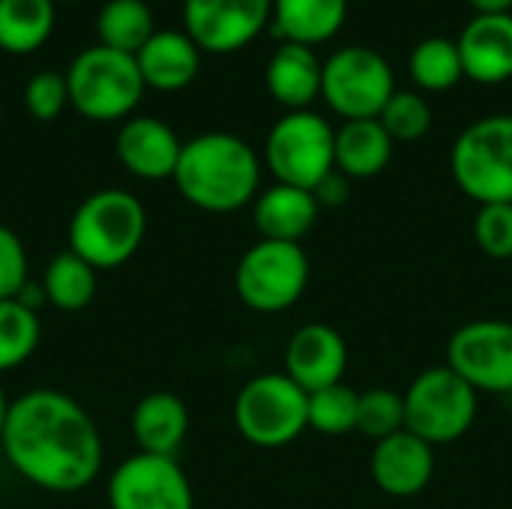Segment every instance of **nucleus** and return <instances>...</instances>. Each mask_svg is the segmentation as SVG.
<instances>
[{"instance_id": "f257e3e1", "label": "nucleus", "mask_w": 512, "mask_h": 509, "mask_svg": "<svg viewBox=\"0 0 512 509\" xmlns=\"http://www.w3.org/2000/svg\"><path fill=\"white\" fill-rule=\"evenodd\" d=\"M0 450L30 486L54 495L87 489L102 471V435L66 393L39 387L9 405Z\"/></svg>"}, {"instance_id": "f03ea898", "label": "nucleus", "mask_w": 512, "mask_h": 509, "mask_svg": "<svg viewBox=\"0 0 512 509\" xmlns=\"http://www.w3.org/2000/svg\"><path fill=\"white\" fill-rule=\"evenodd\" d=\"M177 192L204 213H234L258 198L261 159L231 132H201L183 144L177 171Z\"/></svg>"}, {"instance_id": "7ed1b4c3", "label": "nucleus", "mask_w": 512, "mask_h": 509, "mask_svg": "<svg viewBox=\"0 0 512 509\" xmlns=\"http://www.w3.org/2000/svg\"><path fill=\"white\" fill-rule=\"evenodd\" d=\"M147 210L126 189L87 195L69 219V249L93 270L123 267L144 243Z\"/></svg>"}, {"instance_id": "20e7f679", "label": "nucleus", "mask_w": 512, "mask_h": 509, "mask_svg": "<svg viewBox=\"0 0 512 509\" xmlns=\"http://www.w3.org/2000/svg\"><path fill=\"white\" fill-rule=\"evenodd\" d=\"M66 84L69 105L93 123L129 120L147 90L135 54H123L108 45L84 48L69 63Z\"/></svg>"}, {"instance_id": "39448f33", "label": "nucleus", "mask_w": 512, "mask_h": 509, "mask_svg": "<svg viewBox=\"0 0 512 509\" xmlns=\"http://www.w3.org/2000/svg\"><path fill=\"white\" fill-rule=\"evenodd\" d=\"M456 186L483 204H512V114H489L465 126L450 147Z\"/></svg>"}, {"instance_id": "423d86ee", "label": "nucleus", "mask_w": 512, "mask_h": 509, "mask_svg": "<svg viewBox=\"0 0 512 509\" xmlns=\"http://www.w3.org/2000/svg\"><path fill=\"white\" fill-rule=\"evenodd\" d=\"M402 399L405 429L432 447L456 444L459 438H465L480 408V393L465 378H459L447 363L423 369L408 384Z\"/></svg>"}, {"instance_id": "0eeeda50", "label": "nucleus", "mask_w": 512, "mask_h": 509, "mask_svg": "<svg viewBox=\"0 0 512 509\" xmlns=\"http://www.w3.org/2000/svg\"><path fill=\"white\" fill-rule=\"evenodd\" d=\"M234 426L252 447H288L309 429V393L285 372L258 375L234 399Z\"/></svg>"}, {"instance_id": "6e6552de", "label": "nucleus", "mask_w": 512, "mask_h": 509, "mask_svg": "<svg viewBox=\"0 0 512 509\" xmlns=\"http://www.w3.org/2000/svg\"><path fill=\"white\" fill-rule=\"evenodd\" d=\"M264 165L276 183L312 192L336 171V129L315 111H288L267 132Z\"/></svg>"}, {"instance_id": "1a4fd4ad", "label": "nucleus", "mask_w": 512, "mask_h": 509, "mask_svg": "<svg viewBox=\"0 0 512 509\" xmlns=\"http://www.w3.org/2000/svg\"><path fill=\"white\" fill-rule=\"evenodd\" d=\"M309 285V255L300 243L258 240L234 270V291L243 306L261 315L291 309Z\"/></svg>"}, {"instance_id": "9d476101", "label": "nucleus", "mask_w": 512, "mask_h": 509, "mask_svg": "<svg viewBox=\"0 0 512 509\" xmlns=\"http://www.w3.org/2000/svg\"><path fill=\"white\" fill-rule=\"evenodd\" d=\"M393 93V66L375 48L345 45L324 60L321 99L342 120H375Z\"/></svg>"}, {"instance_id": "9b49d317", "label": "nucleus", "mask_w": 512, "mask_h": 509, "mask_svg": "<svg viewBox=\"0 0 512 509\" xmlns=\"http://www.w3.org/2000/svg\"><path fill=\"white\" fill-rule=\"evenodd\" d=\"M447 366L477 393H512V321L477 318L462 324L447 342Z\"/></svg>"}, {"instance_id": "f8f14e48", "label": "nucleus", "mask_w": 512, "mask_h": 509, "mask_svg": "<svg viewBox=\"0 0 512 509\" xmlns=\"http://www.w3.org/2000/svg\"><path fill=\"white\" fill-rule=\"evenodd\" d=\"M108 509H195L186 471L174 456L135 453L108 480Z\"/></svg>"}, {"instance_id": "ddd939ff", "label": "nucleus", "mask_w": 512, "mask_h": 509, "mask_svg": "<svg viewBox=\"0 0 512 509\" xmlns=\"http://www.w3.org/2000/svg\"><path fill=\"white\" fill-rule=\"evenodd\" d=\"M273 18V0H183V30L210 54L246 48Z\"/></svg>"}, {"instance_id": "4468645a", "label": "nucleus", "mask_w": 512, "mask_h": 509, "mask_svg": "<svg viewBox=\"0 0 512 509\" xmlns=\"http://www.w3.org/2000/svg\"><path fill=\"white\" fill-rule=\"evenodd\" d=\"M114 153L132 177L168 180L177 171L183 141L165 120L150 114H132L129 120H123L114 138Z\"/></svg>"}, {"instance_id": "2eb2a0df", "label": "nucleus", "mask_w": 512, "mask_h": 509, "mask_svg": "<svg viewBox=\"0 0 512 509\" xmlns=\"http://www.w3.org/2000/svg\"><path fill=\"white\" fill-rule=\"evenodd\" d=\"M348 345L330 324H303L285 345V375L306 393H318L345 378Z\"/></svg>"}, {"instance_id": "dca6fc26", "label": "nucleus", "mask_w": 512, "mask_h": 509, "mask_svg": "<svg viewBox=\"0 0 512 509\" xmlns=\"http://www.w3.org/2000/svg\"><path fill=\"white\" fill-rule=\"evenodd\" d=\"M369 471L375 486L390 498H414L435 477V447L402 429L375 444Z\"/></svg>"}, {"instance_id": "f3484780", "label": "nucleus", "mask_w": 512, "mask_h": 509, "mask_svg": "<svg viewBox=\"0 0 512 509\" xmlns=\"http://www.w3.org/2000/svg\"><path fill=\"white\" fill-rule=\"evenodd\" d=\"M456 45L468 81L495 87L512 78V12L474 15L462 27Z\"/></svg>"}, {"instance_id": "a211bd4d", "label": "nucleus", "mask_w": 512, "mask_h": 509, "mask_svg": "<svg viewBox=\"0 0 512 509\" xmlns=\"http://www.w3.org/2000/svg\"><path fill=\"white\" fill-rule=\"evenodd\" d=\"M144 87L159 93H177L189 87L201 72V48L186 30H156L135 54Z\"/></svg>"}, {"instance_id": "6ab92c4d", "label": "nucleus", "mask_w": 512, "mask_h": 509, "mask_svg": "<svg viewBox=\"0 0 512 509\" xmlns=\"http://www.w3.org/2000/svg\"><path fill=\"white\" fill-rule=\"evenodd\" d=\"M318 201L309 189L273 183L252 201V219L261 240L300 243L318 222Z\"/></svg>"}, {"instance_id": "aec40b11", "label": "nucleus", "mask_w": 512, "mask_h": 509, "mask_svg": "<svg viewBox=\"0 0 512 509\" xmlns=\"http://www.w3.org/2000/svg\"><path fill=\"white\" fill-rule=\"evenodd\" d=\"M321 72L324 60H318L315 48L279 42L264 69L267 93L288 111H309V105L321 96Z\"/></svg>"}, {"instance_id": "412c9836", "label": "nucleus", "mask_w": 512, "mask_h": 509, "mask_svg": "<svg viewBox=\"0 0 512 509\" xmlns=\"http://www.w3.org/2000/svg\"><path fill=\"white\" fill-rule=\"evenodd\" d=\"M132 441L138 444V453L150 456H177L189 435V411L180 396L174 393H147L132 408Z\"/></svg>"}, {"instance_id": "4be33fe9", "label": "nucleus", "mask_w": 512, "mask_h": 509, "mask_svg": "<svg viewBox=\"0 0 512 509\" xmlns=\"http://www.w3.org/2000/svg\"><path fill=\"white\" fill-rule=\"evenodd\" d=\"M348 18V0H273V30L282 42L318 48L330 42Z\"/></svg>"}, {"instance_id": "5701e85b", "label": "nucleus", "mask_w": 512, "mask_h": 509, "mask_svg": "<svg viewBox=\"0 0 512 509\" xmlns=\"http://www.w3.org/2000/svg\"><path fill=\"white\" fill-rule=\"evenodd\" d=\"M396 141L375 120H345L336 129V171L348 180L378 177L393 159Z\"/></svg>"}, {"instance_id": "b1692460", "label": "nucleus", "mask_w": 512, "mask_h": 509, "mask_svg": "<svg viewBox=\"0 0 512 509\" xmlns=\"http://www.w3.org/2000/svg\"><path fill=\"white\" fill-rule=\"evenodd\" d=\"M54 0H0V51L33 54L54 30Z\"/></svg>"}, {"instance_id": "393cba45", "label": "nucleus", "mask_w": 512, "mask_h": 509, "mask_svg": "<svg viewBox=\"0 0 512 509\" xmlns=\"http://www.w3.org/2000/svg\"><path fill=\"white\" fill-rule=\"evenodd\" d=\"M96 273L81 255L72 249L54 255L45 267L42 276V291L45 303H51L60 312H81L93 303L96 297Z\"/></svg>"}, {"instance_id": "a878e982", "label": "nucleus", "mask_w": 512, "mask_h": 509, "mask_svg": "<svg viewBox=\"0 0 512 509\" xmlns=\"http://www.w3.org/2000/svg\"><path fill=\"white\" fill-rule=\"evenodd\" d=\"M408 75L417 84L420 93H447L462 78V57L456 39L447 36H429L408 54Z\"/></svg>"}, {"instance_id": "bb28decb", "label": "nucleus", "mask_w": 512, "mask_h": 509, "mask_svg": "<svg viewBox=\"0 0 512 509\" xmlns=\"http://www.w3.org/2000/svg\"><path fill=\"white\" fill-rule=\"evenodd\" d=\"M99 45L123 54H138L141 45L156 33L153 9L144 0H108L96 15Z\"/></svg>"}, {"instance_id": "cd10ccee", "label": "nucleus", "mask_w": 512, "mask_h": 509, "mask_svg": "<svg viewBox=\"0 0 512 509\" xmlns=\"http://www.w3.org/2000/svg\"><path fill=\"white\" fill-rule=\"evenodd\" d=\"M42 339L39 312L27 309L18 297L0 300V375L24 366Z\"/></svg>"}, {"instance_id": "c85d7f7f", "label": "nucleus", "mask_w": 512, "mask_h": 509, "mask_svg": "<svg viewBox=\"0 0 512 509\" xmlns=\"http://www.w3.org/2000/svg\"><path fill=\"white\" fill-rule=\"evenodd\" d=\"M357 402H360V393L351 390L345 381L324 387L318 393H309V429L327 438L357 432Z\"/></svg>"}, {"instance_id": "c756f323", "label": "nucleus", "mask_w": 512, "mask_h": 509, "mask_svg": "<svg viewBox=\"0 0 512 509\" xmlns=\"http://www.w3.org/2000/svg\"><path fill=\"white\" fill-rule=\"evenodd\" d=\"M378 123L387 129V135L396 144H411L429 135L432 129V108L420 90H396L384 111L378 114Z\"/></svg>"}, {"instance_id": "7c9ffc66", "label": "nucleus", "mask_w": 512, "mask_h": 509, "mask_svg": "<svg viewBox=\"0 0 512 509\" xmlns=\"http://www.w3.org/2000/svg\"><path fill=\"white\" fill-rule=\"evenodd\" d=\"M405 429V399L387 387H372L360 393L357 402V432L369 441H384Z\"/></svg>"}, {"instance_id": "2f4dec72", "label": "nucleus", "mask_w": 512, "mask_h": 509, "mask_svg": "<svg viewBox=\"0 0 512 509\" xmlns=\"http://www.w3.org/2000/svg\"><path fill=\"white\" fill-rule=\"evenodd\" d=\"M474 243L495 261L512 258V204H483L477 210Z\"/></svg>"}, {"instance_id": "473e14b6", "label": "nucleus", "mask_w": 512, "mask_h": 509, "mask_svg": "<svg viewBox=\"0 0 512 509\" xmlns=\"http://www.w3.org/2000/svg\"><path fill=\"white\" fill-rule=\"evenodd\" d=\"M24 105L30 111L33 120L39 123H48V120H57L66 105H69V84H66V75L60 72H51V69H42L36 72L27 87H24Z\"/></svg>"}, {"instance_id": "72a5a7b5", "label": "nucleus", "mask_w": 512, "mask_h": 509, "mask_svg": "<svg viewBox=\"0 0 512 509\" xmlns=\"http://www.w3.org/2000/svg\"><path fill=\"white\" fill-rule=\"evenodd\" d=\"M27 282V249L12 228L0 225V300H15Z\"/></svg>"}, {"instance_id": "f704fd0d", "label": "nucleus", "mask_w": 512, "mask_h": 509, "mask_svg": "<svg viewBox=\"0 0 512 509\" xmlns=\"http://www.w3.org/2000/svg\"><path fill=\"white\" fill-rule=\"evenodd\" d=\"M318 207H342L351 195V180L342 171H330L315 189H312Z\"/></svg>"}, {"instance_id": "c9c22d12", "label": "nucleus", "mask_w": 512, "mask_h": 509, "mask_svg": "<svg viewBox=\"0 0 512 509\" xmlns=\"http://www.w3.org/2000/svg\"><path fill=\"white\" fill-rule=\"evenodd\" d=\"M477 15H507L512 12V0H468Z\"/></svg>"}, {"instance_id": "e433bc0d", "label": "nucleus", "mask_w": 512, "mask_h": 509, "mask_svg": "<svg viewBox=\"0 0 512 509\" xmlns=\"http://www.w3.org/2000/svg\"><path fill=\"white\" fill-rule=\"evenodd\" d=\"M9 399H6V390H3V384H0V438H3V426H6V414H9Z\"/></svg>"}, {"instance_id": "4c0bfd02", "label": "nucleus", "mask_w": 512, "mask_h": 509, "mask_svg": "<svg viewBox=\"0 0 512 509\" xmlns=\"http://www.w3.org/2000/svg\"><path fill=\"white\" fill-rule=\"evenodd\" d=\"M54 3H57V0H54ZM63 3H75V0H63Z\"/></svg>"}, {"instance_id": "58836bf2", "label": "nucleus", "mask_w": 512, "mask_h": 509, "mask_svg": "<svg viewBox=\"0 0 512 509\" xmlns=\"http://www.w3.org/2000/svg\"><path fill=\"white\" fill-rule=\"evenodd\" d=\"M0 114H3V105H0Z\"/></svg>"}]
</instances>
